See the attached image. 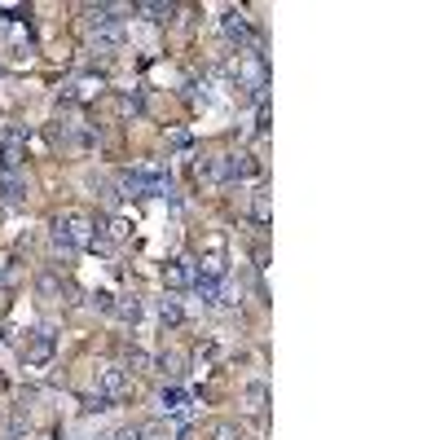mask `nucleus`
<instances>
[{"label": "nucleus", "mask_w": 440, "mask_h": 440, "mask_svg": "<svg viewBox=\"0 0 440 440\" xmlns=\"http://www.w3.org/2000/svg\"><path fill=\"white\" fill-rule=\"evenodd\" d=\"M159 366H163V374H181L185 356H181V352H163V356H159Z\"/></svg>", "instance_id": "obj_16"}, {"label": "nucleus", "mask_w": 440, "mask_h": 440, "mask_svg": "<svg viewBox=\"0 0 440 440\" xmlns=\"http://www.w3.org/2000/svg\"><path fill=\"white\" fill-rule=\"evenodd\" d=\"M163 282H168L172 291H185L194 282V260H172V265L163 269Z\"/></svg>", "instance_id": "obj_7"}, {"label": "nucleus", "mask_w": 440, "mask_h": 440, "mask_svg": "<svg viewBox=\"0 0 440 440\" xmlns=\"http://www.w3.org/2000/svg\"><path fill=\"white\" fill-rule=\"evenodd\" d=\"M110 313H115L119 321H137V317H141V300H137V295H124L119 304H110Z\"/></svg>", "instance_id": "obj_9"}, {"label": "nucleus", "mask_w": 440, "mask_h": 440, "mask_svg": "<svg viewBox=\"0 0 440 440\" xmlns=\"http://www.w3.org/2000/svg\"><path fill=\"white\" fill-rule=\"evenodd\" d=\"M159 317H163V321H181V304H176L172 295H163V300H159Z\"/></svg>", "instance_id": "obj_14"}, {"label": "nucleus", "mask_w": 440, "mask_h": 440, "mask_svg": "<svg viewBox=\"0 0 440 440\" xmlns=\"http://www.w3.org/2000/svg\"><path fill=\"white\" fill-rule=\"evenodd\" d=\"M137 440H168V427L163 422H137Z\"/></svg>", "instance_id": "obj_13"}, {"label": "nucleus", "mask_w": 440, "mask_h": 440, "mask_svg": "<svg viewBox=\"0 0 440 440\" xmlns=\"http://www.w3.org/2000/svg\"><path fill=\"white\" fill-rule=\"evenodd\" d=\"M115 440H137V427H124V432H119Z\"/></svg>", "instance_id": "obj_21"}, {"label": "nucleus", "mask_w": 440, "mask_h": 440, "mask_svg": "<svg viewBox=\"0 0 440 440\" xmlns=\"http://www.w3.org/2000/svg\"><path fill=\"white\" fill-rule=\"evenodd\" d=\"M220 31H225V36H229V40H238V44H255V36H251V22H247V13H242V9H229V13H225V18H220Z\"/></svg>", "instance_id": "obj_4"}, {"label": "nucleus", "mask_w": 440, "mask_h": 440, "mask_svg": "<svg viewBox=\"0 0 440 440\" xmlns=\"http://www.w3.org/2000/svg\"><path fill=\"white\" fill-rule=\"evenodd\" d=\"M119 189L128 199H150V194H168V168L159 159H145L137 168H124L119 172Z\"/></svg>", "instance_id": "obj_2"}, {"label": "nucleus", "mask_w": 440, "mask_h": 440, "mask_svg": "<svg viewBox=\"0 0 440 440\" xmlns=\"http://www.w3.org/2000/svg\"><path fill=\"white\" fill-rule=\"evenodd\" d=\"M128 366H137V370H145V366H150V356H145V352H128Z\"/></svg>", "instance_id": "obj_20"}, {"label": "nucleus", "mask_w": 440, "mask_h": 440, "mask_svg": "<svg viewBox=\"0 0 440 440\" xmlns=\"http://www.w3.org/2000/svg\"><path fill=\"white\" fill-rule=\"evenodd\" d=\"M251 216H255L260 225L269 220V199H265V194H255V207H251Z\"/></svg>", "instance_id": "obj_18"}, {"label": "nucleus", "mask_w": 440, "mask_h": 440, "mask_svg": "<svg viewBox=\"0 0 440 440\" xmlns=\"http://www.w3.org/2000/svg\"><path fill=\"white\" fill-rule=\"evenodd\" d=\"M203 432H207V440H242V432L234 427V422H220V418H216V422H207Z\"/></svg>", "instance_id": "obj_10"}, {"label": "nucleus", "mask_w": 440, "mask_h": 440, "mask_svg": "<svg viewBox=\"0 0 440 440\" xmlns=\"http://www.w3.org/2000/svg\"><path fill=\"white\" fill-rule=\"evenodd\" d=\"M102 88H106V79L102 75H79L75 84H67V102H93V97H102Z\"/></svg>", "instance_id": "obj_5"}, {"label": "nucleus", "mask_w": 440, "mask_h": 440, "mask_svg": "<svg viewBox=\"0 0 440 440\" xmlns=\"http://www.w3.org/2000/svg\"><path fill=\"white\" fill-rule=\"evenodd\" d=\"M124 387H128V374H124V366H102L97 392H102L106 401H119V396H124Z\"/></svg>", "instance_id": "obj_6"}, {"label": "nucleus", "mask_w": 440, "mask_h": 440, "mask_svg": "<svg viewBox=\"0 0 440 440\" xmlns=\"http://www.w3.org/2000/svg\"><path fill=\"white\" fill-rule=\"evenodd\" d=\"M40 291H44V295H58V278H53V273H40Z\"/></svg>", "instance_id": "obj_19"}, {"label": "nucleus", "mask_w": 440, "mask_h": 440, "mask_svg": "<svg viewBox=\"0 0 440 440\" xmlns=\"http://www.w3.org/2000/svg\"><path fill=\"white\" fill-rule=\"evenodd\" d=\"M48 356H53V326L40 321L36 335H27V348H22V361L27 366H44Z\"/></svg>", "instance_id": "obj_3"}, {"label": "nucleus", "mask_w": 440, "mask_h": 440, "mask_svg": "<svg viewBox=\"0 0 440 440\" xmlns=\"http://www.w3.org/2000/svg\"><path fill=\"white\" fill-rule=\"evenodd\" d=\"M247 401H251V410H255V414L265 410V383H251V387H247Z\"/></svg>", "instance_id": "obj_17"}, {"label": "nucleus", "mask_w": 440, "mask_h": 440, "mask_svg": "<svg viewBox=\"0 0 440 440\" xmlns=\"http://www.w3.org/2000/svg\"><path fill=\"white\" fill-rule=\"evenodd\" d=\"M128 234H133V225H128V216H115L106 225V238H110V247H115V242H128Z\"/></svg>", "instance_id": "obj_12"}, {"label": "nucleus", "mask_w": 440, "mask_h": 440, "mask_svg": "<svg viewBox=\"0 0 440 440\" xmlns=\"http://www.w3.org/2000/svg\"><path fill=\"white\" fill-rule=\"evenodd\" d=\"M93 216L88 211H79V207H67L62 216L53 220V247L62 251V255H75V251H84L88 242H93Z\"/></svg>", "instance_id": "obj_1"}, {"label": "nucleus", "mask_w": 440, "mask_h": 440, "mask_svg": "<svg viewBox=\"0 0 440 440\" xmlns=\"http://www.w3.org/2000/svg\"><path fill=\"white\" fill-rule=\"evenodd\" d=\"M133 13H145V18H150V22H163V18H168V13H172V5H137Z\"/></svg>", "instance_id": "obj_15"}, {"label": "nucleus", "mask_w": 440, "mask_h": 440, "mask_svg": "<svg viewBox=\"0 0 440 440\" xmlns=\"http://www.w3.org/2000/svg\"><path fill=\"white\" fill-rule=\"evenodd\" d=\"M163 410H168V414H176V418H189V396L181 392V387H168V392H163Z\"/></svg>", "instance_id": "obj_8"}, {"label": "nucleus", "mask_w": 440, "mask_h": 440, "mask_svg": "<svg viewBox=\"0 0 440 440\" xmlns=\"http://www.w3.org/2000/svg\"><path fill=\"white\" fill-rule=\"evenodd\" d=\"M22 194H27L22 176H18V172H5V199H9L13 207H22Z\"/></svg>", "instance_id": "obj_11"}]
</instances>
